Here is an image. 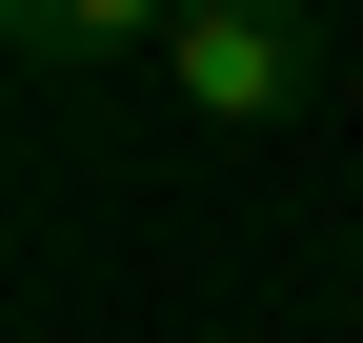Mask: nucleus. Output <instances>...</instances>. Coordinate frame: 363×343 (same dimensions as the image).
<instances>
[{"label": "nucleus", "instance_id": "f257e3e1", "mask_svg": "<svg viewBox=\"0 0 363 343\" xmlns=\"http://www.w3.org/2000/svg\"><path fill=\"white\" fill-rule=\"evenodd\" d=\"M162 101L202 121V142H283V121L323 101V21H303V0H182Z\"/></svg>", "mask_w": 363, "mask_h": 343}, {"label": "nucleus", "instance_id": "f03ea898", "mask_svg": "<svg viewBox=\"0 0 363 343\" xmlns=\"http://www.w3.org/2000/svg\"><path fill=\"white\" fill-rule=\"evenodd\" d=\"M0 40H21L40 81H121V61L182 40V0H0Z\"/></svg>", "mask_w": 363, "mask_h": 343}, {"label": "nucleus", "instance_id": "7ed1b4c3", "mask_svg": "<svg viewBox=\"0 0 363 343\" xmlns=\"http://www.w3.org/2000/svg\"><path fill=\"white\" fill-rule=\"evenodd\" d=\"M343 323H363V283H343Z\"/></svg>", "mask_w": 363, "mask_h": 343}]
</instances>
